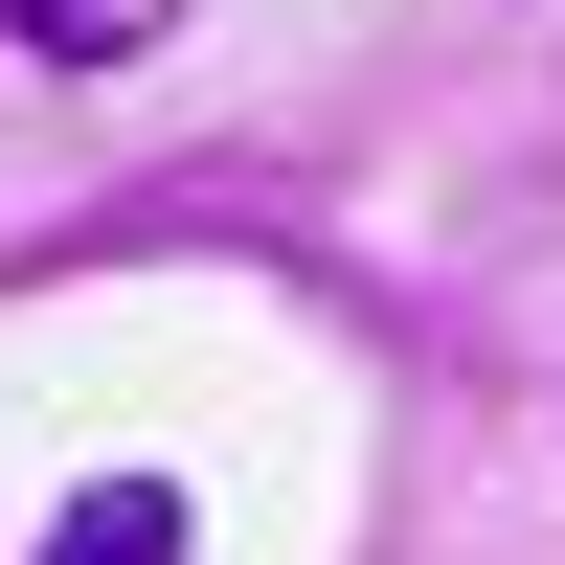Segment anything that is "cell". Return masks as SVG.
<instances>
[{"label": "cell", "instance_id": "7a4b0ae2", "mask_svg": "<svg viewBox=\"0 0 565 565\" xmlns=\"http://www.w3.org/2000/svg\"><path fill=\"white\" fill-rule=\"evenodd\" d=\"M159 23H181V0H23V45H45V68H136Z\"/></svg>", "mask_w": 565, "mask_h": 565}, {"label": "cell", "instance_id": "6da1fadb", "mask_svg": "<svg viewBox=\"0 0 565 565\" xmlns=\"http://www.w3.org/2000/svg\"><path fill=\"white\" fill-rule=\"evenodd\" d=\"M45 565H181V476H90L45 521Z\"/></svg>", "mask_w": 565, "mask_h": 565}]
</instances>
